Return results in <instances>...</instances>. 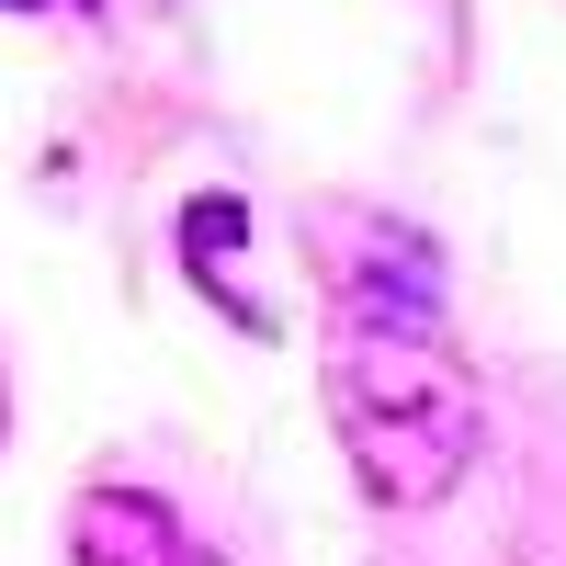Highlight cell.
Wrapping results in <instances>:
<instances>
[{
	"instance_id": "cell-3",
	"label": "cell",
	"mask_w": 566,
	"mask_h": 566,
	"mask_svg": "<svg viewBox=\"0 0 566 566\" xmlns=\"http://www.w3.org/2000/svg\"><path fill=\"white\" fill-rule=\"evenodd\" d=\"M69 555H80V566H205V544L181 533V510L148 499V488H80Z\"/></svg>"
},
{
	"instance_id": "cell-2",
	"label": "cell",
	"mask_w": 566,
	"mask_h": 566,
	"mask_svg": "<svg viewBox=\"0 0 566 566\" xmlns=\"http://www.w3.org/2000/svg\"><path fill=\"white\" fill-rule=\"evenodd\" d=\"M340 239H352V261L328 283V306L363 317V328H419V340H442V250L419 239V227H386V216H352Z\"/></svg>"
},
{
	"instance_id": "cell-5",
	"label": "cell",
	"mask_w": 566,
	"mask_h": 566,
	"mask_svg": "<svg viewBox=\"0 0 566 566\" xmlns=\"http://www.w3.org/2000/svg\"><path fill=\"white\" fill-rule=\"evenodd\" d=\"M80 12H103V23H114V12H125V23H148V12H170V0H80Z\"/></svg>"
},
{
	"instance_id": "cell-1",
	"label": "cell",
	"mask_w": 566,
	"mask_h": 566,
	"mask_svg": "<svg viewBox=\"0 0 566 566\" xmlns=\"http://www.w3.org/2000/svg\"><path fill=\"white\" fill-rule=\"evenodd\" d=\"M317 397H328V431L363 464V488L386 510H431L464 488V464L488 442V408H476V374H464L442 340L419 328H363L340 317L317 352Z\"/></svg>"
},
{
	"instance_id": "cell-4",
	"label": "cell",
	"mask_w": 566,
	"mask_h": 566,
	"mask_svg": "<svg viewBox=\"0 0 566 566\" xmlns=\"http://www.w3.org/2000/svg\"><path fill=\"white\" fill-rule=\"evenodd\" d=\"M239 250H250V205H239V193H193V205H181V272H193V295H216L250 340H272L283 317L250 295V261H239Z\"/></svg>"
},
{
	"instance_id": "cell-6",
	"label": "cell",
	"mask_w": 566,
	"mask_h": 566,
	"mask_svg": "<svg viewBox=\"0 0 566 566\" xmlns=\"http://www.w3.org/2000/svg\"><path fill=\"white\" fill-rule=\"evenodd\" d=\"M0 12H80V0H0Z\"/></svg>"
}]
</instances>
